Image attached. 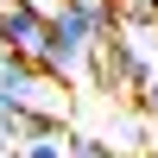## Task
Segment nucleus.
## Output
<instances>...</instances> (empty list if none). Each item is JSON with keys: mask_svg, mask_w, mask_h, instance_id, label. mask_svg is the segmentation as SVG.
I'll use <instances>...</instances> for the list:
<instances>
[{"mask_svg": "<svg viewBox=\"0 0 158 158\" xmlns=\"http://www.w3.org/2000/svg\"><path fill=\"white\" fill-rule=\"evenodd\" d=\"M19 158H70V127L63 120H25Z\"/></svg>", "mask_w": 158, "mask_h": 158, "instance_id": "obj_4", "label": "nucleus"}, {"mask_svg": "<svg viewBox=\"0 0 158 158\" xmlns=\"http://www.w3.org/2000/svg\"><path fill=\"white\" fill-rule=\"evenodd\" d=\"M6 146H13V139H0V152H6Z\"/></svg>", "mask_w": 158, "mask_h": 158, "instance_id": "obj_11", "label": "nucleus"}, {"mask_svg": "<svg viewBox=\"0 0 158 158\" xmlns=\"http://www.w3.org/2000/svg\"><path fill=\"white\" fill-rule=\"evenodd\" d=\"M25 6H38V13H57V6H63V0H25Z\"/></svg>", "mask_w": 158, "mask_h": 158, "instance_id": "obj_8", "label": "nucleus"}, {"mask_svg": "<svg viewBox=\"0 0 158 158\" xmlns=\"http://www.w3.org/2000/svg\"><path fill=\"white\" fill-rule=\"evenodd\" d=\"M0 89L13 95V108L25 120H70V95H63L57 76H44L32 57H6L0 63Z\"/></svg>", "mask_w": 158, "mask_h": 158, "instance_id": "obj_2", "label": "nucleus"}, {"mask_svg": "<svg viewBox=\"0 0 158 158\" xmlns=\"http://www.w3.org/2000/svg\"><path fill=\"white\" fill-rule=\"evenodd\" d=\"M0 32H6V51H13V57H32L38 63V51H44V38H51V13L13 0V6L0 13Z\"/></svg>", "mask_w": 158, "mask_h": 158, "instance_id": "obj_3", "label": "nucleus"}, {"mask_svg": "<svg viewBox=\"0 0 158 158\" xmlns=\"http://www.w3.org/2000/svg\"><path fill=\"white\" fill-rule=\"evenodd\" d=\"M146 158H158V120H152V133H146Z\"/></svg>", "mask_w": 158, "mask_h": 158, "instance_id": "obj_7", "label": "nucleus"}, {"mask_svg": "<svg viewBox=\"0 0 158 158\" xmlns=\"http://www.w3.org/2000/svg\"><path fill=\"white\" fill-rule=\"evenodd\" d=\"M0 158H19V139H13V146H6V152H0Z\"/></svg>", "mask_w": 158, "mask_h": 158, "instance_id": "obj_10", "label": "nucleus"}, {"mask_svg": "<svg viewBox=\"0 0 158 158\" xmlns=\"http://www.w3.org/2000/svg\"><path fill=\"white\" fill-rule=\"evenodd\" d=\"M19 133H25V114L13 108V95L0 89V139H19Z\"/></svg>", "mask_w": 158, "mask_h": 158, "instance_id": "obj_6", "label": "nucleus"}, {"mask_svg": "<svg viewBox=\"0 0 158 158\" xmlns=\"http://www.w3.org/2000/svg\"><path fill=\"white\" fill-rule=\"evenodd\" d=\"M70 158H120V146L101 133H70Z\"/></svg>", "mask_w": 158, "mask_h": 158, "instance_id": "obj_5", "label": "nucleus"}, {"mask_svg": "<svg viewBox=\"0 0 158 158\" xmlns=\"http://www.w3.org/2000/svg\"><path fill=\"white\" fill-rule=\"evenodd\" d=\"M6 6H13V0H0V13H6Z\"/></svg>", "mask_w": 158, "mask_h": 158, "instance_id": "obj_12", "label": "nucleus"}, {"mask_svg": "<svg viewBox=\"0 0 158 158\" xmlns=\"http://www.w3.org/2000/svg\"><path fill=\"white\" fill-rule=\"evenodd\" d=\"M89 63H95V25H89V13L76 6V0H63V6L51 13V38H44V51H38V70L57 76L63 89H82Z\"/></svg>", "mask_w": 158, "mask_h": 158, "instance_id": "obj_1", "label": "nucleus"}, {"mask_svg": "<svg viewBox=\"0 0 158 158\" xmlns=\"http://www.w3.org/2000/svg\"><path fill=\"white\" fill-rule=\"evenodd\" d=\"M6 57H13V51H6V32H0V63H6Z\"/></svg>", "mask_w": 158, "mask_h": 158, "instance_id": "obj_9", "label": "nucleus"}]
</instances>
